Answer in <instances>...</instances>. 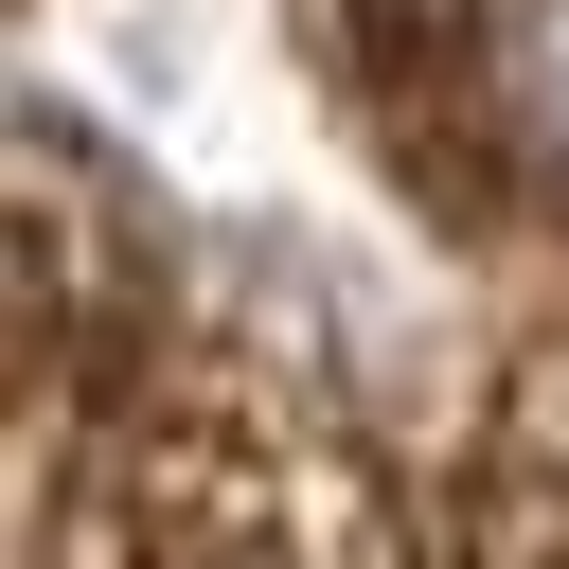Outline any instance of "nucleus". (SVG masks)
Here are the masks:
<instances>
[{
	"label": "nucleus",
	"instance_id": "obj_1",
	"mask_svg": "<svg viewBox=\"0 0 569 569\" xmlns=\"http://www.w3.org/2000/svg\"><path fill=\"white\" fill-rule=\"evenodd\" d=\"M498 142L533 178H569V0H516L498 18Z\"/></svg>",
	"mask_w": 569,
	"mask_h": 569
}]
</instances>
